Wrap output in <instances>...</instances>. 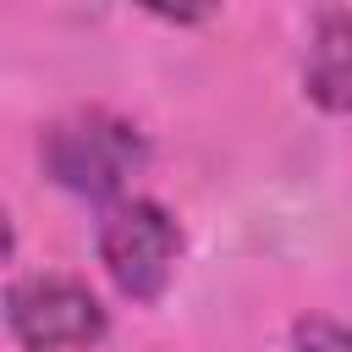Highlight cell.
<instances>
[{"instance_id": "3957f363", "label": "cell", "mask_w": 352, "mask_h": 352, "mask_svg": "<svg viewBox=\"0 0 352 352\" xmlns=\"http://www.w3.org/2000/svg\"><path fill=\"white\" fill-rule=\"evenodd\" d=\"M6 324L28 352H82L104 336V308L88 286L66 275H33L11 286Z\"/></svg>"}, {"instance_id": "7a4b0ae2", "label": "cell", "mask_w": 352, "mask_h": 352, "mask_svg": "<svg viewBox=\"0 0 352 352\" xmlns=\"http://www.w3.org/2000/svg\"><path fill=\"white\" fill-rule=\"evenodd\" d=\"M99 258L132 302H154L182 258V226L154 198H126L99 226Z\"/></svg>"}, {"instance_id": "6da1fadb", "label": "cell", "mask_w": 352, "mask_h": 352, "mask_svg": "<svg viewBox=\"0 0 352 352\" xmlns=\"http://www.w3.org/2000/svg\"><path fill=\"white\" fill-rule=\"evenodd\" d=\"M143 165V138L132 121L104 116V110H82L60 126H50L44 138V170L82 198H110L121 192Z\"/></svg>"}, {"instance_id": "5b68a950", "label": "cell", "mask_w": 352, "mask_h": 352, "mask_svg": "<svg viewBox=\"0 0 352 352\" xmlns=\"http://www.w3.org/2000/svg\"><path fill=\"white\" fill-rule=\"evenodd\" d=\"M292 352H352V330L336 319H302L292 330Z\"/></svg>"}, {"instance_id": "277c9868", "label": "cell", "mask_w": 352, "mask_h": 352, "mask_svg": "<svg viewBox=\"0 0 352 352\" xmlns=\"http://www.w3.org/2000/svg\"><path fill=\"white\" fill-rule=\"evenodd\" d=\"M308 99L324 110H352V11H319L308 60H302Z\"/></svg>"}]
</instances>
